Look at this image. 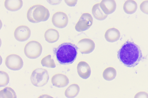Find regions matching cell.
<instances>
[{"label":"cell","instance_id":"obj_14","mask_svg":"<svg viewBox=\"0 0 148 98\" xmlns=\"http://www.w3.org/2000/svg\"><path fill=\"white\" fill-rule=\"evenodd\" d=\"M120 37L119 30L114 28L108 29L106 31L104 37L106 40L109 42L113 43L118 41Z\"/></svg>","mask_w":148,"mask_h":98},{"label":"cell","instance_id":"obj_3","mask_svg":"<svg viewBox=\"0 0 148 98\" xmlns=\"http://www.w3.org/2000/svg\"><path fill=\"white\" fill-rule=\"evenodd\" d=\"M50 16L48 9L41 5L37 4L31 7L28 10L27 18L33 23H37L47 20Z\"/></svg>","mask_w":148,"mask_h":98},{"label":"cell","instance_id":"obj_5","mask_svg":"<svg viewBox=\"0 0 148 98\" xmlns=\"http://www.w3.org/2000/svg\"><path fill=\"white\" fill-rule=\"evenodd\" d=\"M42 47L38 41L32 40L29 41L25 45L24 52L25 56L31 59H36L41 55Z\"/></svg>","mask_w":148,"mask_h":98},{"label":"cell","instance_id":"obj_1","mask_svg":"<svg viewBox=\"0 0 148 98\" xmlns=\"http://www.w3.org/2000/svg\"><path fill=\"white\" fill-rule=\"evenodd\" d=\"M142 54L139 46L133 42L126 41L117 52V57L125 66L133 67L141 60Z\"/></svg>","mask_w":148,"mask_h":98},{"label":"cell","instance_id":"obj_27","mask_svg":"<svg viewBox=\"0 0 148 98\" xmlns=\"http://www.w3.org/2000/svg\"><path fill=\"white\" fill-rule=\"evenodd\" d=\"M46 1L50 4L55 5L60 3L62 0H46Z\"/></svg>","mask_w":148,"mask_h":98},{"label":"cell","instance_id":"obj_25","mask_svg":"<svg viewBox=\"0 0 148 98\" xmlns=\"http://www.w3.org/2000/svg\"><path fill=\"white\" fill-rule=\"evenodd\" d=\"M135 98H148V94L144 91L140 92L137 93L134 96Z\"/></svg>","mask_w":148,"mask_h":98},{"label":"cell","instance_id":"obj_6","mask_svg":"<svg viewBox=\"0 0 148 98\" xmlns=\"http://www.w3.org/2000/svg\"><path fill=\"white\" fill-rule=\"evenodd\" d=\"M5 64L9 69L18 70L23 67V62L22 58L16 54H11L7 56L5 60Z\"/></svg>","mask_w":148,"mask_h":98},{"label":"cell","instance_id":"obj_9","mask_svg":"<svg viewBox=\"0 0 148 98\" xmlns=\"http://www.w3.org/2000/svg\"><path fill=\"white\" fill-rule=\"evenodd\" d=\"M78 49L82 54H87L92 52L94 49V42L89 38H84L79 40L77 45Z\"/></svg>","mask_w":148,"mask_h":98},{"label":"cell","instance_id":"obj_16","mask_svg":"<svg viewBox=\"0 0 148 98\" xmlns=\"http://www.w3.org/2000/svg\"><path fill=\"white\" fill-rule=\"evenodd\" d=\"M44 36L45 40L47 42L53 43L56 42L58 40L59 34L56 30L50 28L46 31Z\"/></svg>","mask_w":148,"mask_h":98},{"label":"cell","instance_id":"obj_11","mask_svg":"<svg viewBox=\"0 0 148 98\" xmlns=\"http://www.w3.org/2000/svg\"><path fill=\"white\" fill-rule=\"evenodd\" d=\"M69 82L67 76L62 74H57L53 75L51 78L53 85L58 88H62L66 86Z\"/></svg>","mask_w":148,"mask_h":98},{"label":"cell","instance_id":"obj_21","mask_svg":"<svg viewBox=\"0 0 148 98\" xmlns=\"http://www.w3.org/2000/svg\"><path fill=\"white\" fill-rule=\"evenodd\" d=\"M0 97L1 98H16V94L12 88L6 87L0 91Z\"/></svg>","mask_w":148,"mask_h":98},{"label":"cell","instance_id":"obj_10","mask_svg":"<svg viewBox=\"0 0 148 98\" xmlns=\"http://www.w3.org/2000/svg\"><path fill=\"white\" fill-rule=\"evenodd\" d=\"M31 32L29 28L24 25L19 26L15 29L14 33V37L17 41L23 42L30 37Z\"/></svg>","mask_w":148,"mask_h":98},{"label":"cell","instance_id":"obj_15","mask_svg":"<svg viewBox=\"0 0 148 98\" xmlns=\"http://www.w3.org/2000/svg\"><path fill=\"white\" fill-rule=\"evenodd\" d=\"M23 5L22 0H5L4 2L5 8L12 11L19 10L21 8Z\"/></svg>","mask_w":148,"mask_h":98},{"label":"cell","instance_id":"obj_23","mask_svg":"<svg viewBox=\"0 0 148 98\" xmlns=\"http://www.w3.org/2000/svg\"><path fill=\"white\" fill-rule=\"evenodd\" d=\"M10 80L8 74L3 71H0V87H4L7 85Z\"/></svg>","mask_w":148,"mask_h":98},{"label":"cell","instance_id":"obj_4","mask_svg":"<svg viewBox=\"0 0 148 98\" xmlns=\"http://www.w3.org/2000/svg\"><path fill=\"white\" fill-rule=\"evenodd\" d=\"M49 79V76L47 70L41 68L34 70L32 73L30 78L32 83L38 87L45 85Z\"/></svg>","mask_w":148,"mask_h":98},{"label":"cell","instance_id":"obj_19","mask_svg":"<svg viewBox=\"0 0 148 98\" xmlns=\"http://www.w3.org/2000/svg\"><path fill=\"white\" fill-rule=\"evenodd\" d=\"M79 90L78 85L76 84H73L67 88L64 93L65 96L67 98H74L77 95Z\"/></svg>","mask_w":148,"mask_h":98},{"label":"cell","instance_id":"obj_22","mask_svg":"<svg viewBox=\"0 0 148 98\" xmlns=\"http://www.w3.org/2000/svg\"><path fill=\"white\" fill-rule=\"evenodd\" d=\"M40 62L43 66L52 68L56 67L53 59L51 58V55L50 54L43 57L41 60Z\"/></svg>","mask_w":148,"mask_h":98},{"label":"cell","instance_id":"obj_13","mask_svg":"<svg viewBox=\"0 0 148 98\" xmlns=\"http://www.w3.org/2000/svg\"><path fill=\"white\" fill-rule=\"evenodd\" d=\"M100 5L103 12L108 15L114 12L116 7L114 0H102L100 3Z\"/></svg>","mask_w":148,"mask_h":98},{"label":"cell","instance_id":"obj_24","mask_svg":"<svg viewBox=\"0 0 148 98\" xmlns=\"http://www.w3.org/2000/svg\"><path fill=\"white\" fill-rule=\"evenodd\" d=\"M140 9L144 13L148 14V0L143 1L140 4Z\"/></svg>","mask_w":148,"mask_h":98},{"label":"cell","instance_id":"obj_8","mask_svg":"<svg viewBox=\"0 0 148 98\" xmlns=\"http://www.w3.org/2000/svg\"><path fill=\"white\" fill-rule=\"evenodd\" d=\"M68 18L65 13L59 11L55 13L51 18L52 22L57 28H62L66 27L68 22Z\"/></svg>","mask_w":148,"mask_h":98},{"label":"cell","instance_id":"obj_26","mask_svg":"<svg viewBox=\"0 0 148 98\" xmlns=\"http://www.w3.org/2000/svg\"><path fill=\"white\" fill-rule=\"evenodd\" d=\"M66 4L70 7L74 6L76 4L77 0H64Z\"/></svg>","mask_w":148,"mask_h":98},{"label":"cell","instance_id":"obj_2","mask_svg":"<svg viewBox=\"0 0 148 98\" xmlns=\"http://www.w3.org/2000/svg\"><path fill=\"white\" fill-rule=\"evenodd\" d=\"M77 46L71 43H64L53 51L58 62L61 64L66 65L73 63L77 54Z\"/></svg>","mask_w":148,"mask_h":98},{"label":"cell","instance_id":"obj_17","mask_svg":"<svg viewBox=\"0 0 148 98\" xmlns=\"http://www.w3.org/2000/svg\"><path fill=\"white\" fill-rule=\"evenodd\" d=\"M92 13L93 17L99 20H104L108 16V15L106 14L101 9L100 3H96L93 6Z\"/></svg>","mask_w":148,"mask_h":98},{"label":"cell","instance_id":"obj_18","mask_svg":"<svg viewBox=\"0 0 148 98\" xmlns=\"http://www.w3.org/2000/svg\"><path fill=\"white\" fill-rule=\"evenodd\" d=\"M137 7V4L134 0H126L123 6L124 11L128 14H132L134 13L136 11Z\"/></svg>","mask_w":148,"mask_h":98},{"label":"cell","instance_id":"obj_20","mask_svg":"<svg viewBox=\"0 0 148 98\" xmlns=\"http://www.w3.org/2000/svg\"><path fill=\"white\" fill-rule=\"evenodd\" d=\"M116 75V70L112 67H108L106 68L102 74L104 79L107 81L113 80L115 78Z\"/></svg>","mask_w":148,"mask_h":98},{"label":"cell","instance_id":"obj_7","mask_svg":"<svg viewBox=\"0 0 148 98\" xmlns=\"http://www.w3.org/2000/svg\"><path fill=\"white\" fill-rule=\"evenodd\" d=\"M93 19L91 14L88 13L83 14L75 26V30L79 32L85 31L92 25Z\"/></svg>","mask_w":148,"mask_h":98},{"label":"cell","instance_id":"obj_12","mask_svg":"<svg viewBox=\"0 0 148 98\" xmlns=\"http://www.w3.org/2000/svg\"><path fill=\"white\" fill-rule=\"evenodd\" d=\"M77 71L79 75L82 78L86 79L90 76L91 69L86 62L81 61L79 62L77 66Z\"/></svg>","mask_w":148,"mask_h":98}]
</instances>
